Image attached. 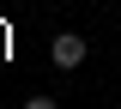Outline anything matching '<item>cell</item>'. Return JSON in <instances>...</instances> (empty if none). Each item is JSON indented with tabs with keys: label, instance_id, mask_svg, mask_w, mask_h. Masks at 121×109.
I'll use <instances>...</instances> for the list:
<instances>
[{
	"label": "cell",
	"instance_id": "1",
	"mask_svg": "<svg viewBox=\"0 0 121 109\" xmlns=\"http://www.w3.org/2000/svg\"><path fill=\"white\" fill-rule=\"evenodd\" d=\"M85 55H91V43L79 31H55V43H48V61L60 67V73H79L85 67Z\"/></svg>",
	"mask_w": 121,
	"mask_h": 109
},
{
	"label": "cell",
	"instance_id": "2",
	"mask_svg": "<svg viewBox=\"0 0 121 109\" xmlns=\"http://www.w3.org/2000/svg\"><path fill=\"white\" fill-rule=\"evenodd\" d=\"M24 109H60V103H55L48 91H36V97H24Z\"/></svg>",
	"mask_w": 121,
	"mask_h": 109
}]
</instances>
